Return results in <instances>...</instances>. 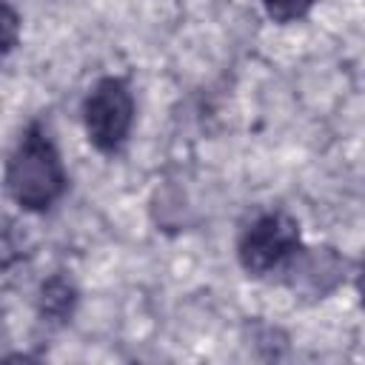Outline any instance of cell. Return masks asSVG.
Returning a JSON list of instances; mask_svg holds the SVG:
<instances>
[{
    "mask_svg": "<svg viewBox=\"0 0 365 365\" xmlns=\"http://www.w3.org/2000/svg\"><path fill=\"white\" fill-rule=\"evenodd\" d=\"M66 168L60 151L40 123H31L6 165V191L26 211H46L66 191Z\"/></svg>",
    "mask_w": 365,
    "mask_h": 365,
    "instance_id": "6da1fadb",
    "label": "cell"
},
{
    "mask_svg": "<svg viewBox=\"0 0 365 365\" xmlns=\"http://www.w3.org/2000/svg\"><path fill=\"white\" fill-rule=\"evenodd\" d=\"M86 134L103 154H114L128 140L134 125V94L123 77H103L86 94L83 103Z\"/></svg>",
    "mask_w": 365,
    "mask_h": 365,
    "instance_id": "7a4b0ae2",
    "label": "cell"
},
{
    "mask_svg": "<svg viewBox=\"0 0 365 365\" xmlns=\"http://www.w3.org/2000/svg\"><path fill=\"white\" fill-rule=\"evenodd\" d=\"M297 254H299V225L285 211L259 214L242 231L240 245H237L240 265L254 277H265L282 268Z\"/></svg>",
    "mask_w": 365,
    "mask_h": 365,
    "instance_id": "3957f363",
    "label": "cell"
},
{
    "mask_svg": "<svg viewBox=\"0 0 365 365\" xmlns=\"http://www.w3.org/2000/svg\"><path fill=\"white\" fill-rule=\"evenodd\" d=\"M77 305V288L71 285V279H66L63 274H54L51 279L43 282L40 288V314L54 319V322H63L71 317Z\"/></svg>",
    "mask_w": 365,
    "mask_h": 365,
    "instance_id": "277c9868",
    "label": "cell"
},
{
    "mask_svg": "<svg viewBox=\"0 0 365 365\" xmlns=\"http://www.w3.org/2000/svg\"><path fill=\"white\" fill-rule=\"evenodd\" d=\"M265 14L277 23H294L299 17H305L314 6V0H259Z\"/></svg>",
    "mask_w": 365,
    "mask_h": 365,
    "instance_id": "5b68a950",
    "label": "cell"
},
{
    "mask_svg": "<svg viewBox=\"0 0 365 365\" xmlns=\"http://www.w3.org/2000/svg\"><path fill=\"white\" fill-rule=\"evenodd\" d=\"M3 31H6V37H3V54H9L17 46V14H14V9L9 3L3 6Z\"/></svg>",
    "mask_w": 365,
    "mask_h": 365,
    "instance_id": "8992f818",
    "label": "cell"
},
{
    "mask_svg": "<svg viewBox=\"0 0 365 365\" xmlns=\"http://www.w3.org/2000/svg\"><path fill=\"white\" fill-rule=\"evenodd\" d=\"M356 291H359V299H362V305H365V265H362V271L356 274Z\"/></svg>",
    "mask_w": 365,
    "mask_h": 365,
    "instance_id": "52a82bcc",
    "label": "cell"
}]
</instances>
